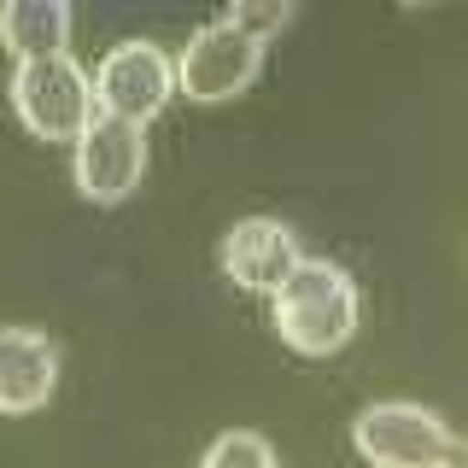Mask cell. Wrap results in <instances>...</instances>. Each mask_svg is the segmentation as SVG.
Returning <instances> with one entry per match:
<instances>
[{"instance_id":"6da1fadb","label":"cell","mask_w":468,"mask_h":468,"mask_svg":"<svg viewBox=\"0 0 468 468\" xmlns=\"http://www.w3.org/2000/svg\"><path fill=\"white\" fill-rule=\"evenodd\" d=\"M270 311H275V328H282L287 346L334 351V346L351 340L363 299H357V282H351L334 258H311V252H304L299 270L270 292Z\"/></svg>"},{"instance_id":"7a4b0ae2","label":"cell","mask_w":468,"mask_h":468,"mask_svg":"<svg viewBox=\"0 0 468 468\" xmlns=\"http://www.w3.org/2000/svg\"><path fill=\"white\" fill-rule=\"evenodd\" d=\"M351 439L375 468H451L468 457L463 433L421 399H369L351 421Z\"/></svg>"},{"instance_id":"3957f363","label":"cell","mask_w":468,"mask_h":468,"mask_svg":"<svg viewBox=\"0 0 468 468\" xmlns=\"http://www.w3.org/2000/svg\"><path fill=\"white\" fill-rule=\"evenodd\" d=\"M6 94H12V112H18L36 135H48V141H77L82 129L100 117L94 70H82L70 53L12 58Z\"/></svg>"},{"instance_id":"277c9868","label":"cell","mask_w":468,"mask_h":468,"mask_svg":"<svg viewBox=\"0 0 468 468\" xmlns=\"http://www.w3.org/2000/svg\"><path fill=\"white\" fill-rule=\"evenodd\" d=\"M176 88V53L153 36H123L100 53L94 65V100L106 117H129V123H146Z\"/></svg>"},{"instance_id":"5b68a950","label":"cell","mask_w":468,"mask_h":468,"mask_svg":"<svg viewBox=\"0 0 468 468\" xmlns=\"http://www.w3.org/2000/svg\"><path fill=\"white\" fill-rule=\"evenodd\" d=\"M258 65H263V41L217 12V18H205L182 41V53H176V88L194 100H229L258 77Z\"/></svg>"},{"instance_id":"8992f818","label":"cell","mask_w":468,"mask_h":468,"mask_svg":"<svg viewBox=\"0 0 468 468\" xmlns=\"http://www.w3.org/2000/svg\"><path fill=\"white\" fill-rule=\"evenodd\" d=\"M141 170H146V123L100 112L94 123L70 141V176H77V187L100 205L123 199L129 187L141 182Z\"/></svg>"},{"instance_id":"52a82bcc","label":"cell","mask_w":468,"mask_h":468,"mask_svg":"<svg viewBox=\"0 0 468 468\" xmlns=\"http://www.w3.org/2000/svg\"><path fill=\"white\" fill-rule=\"evenodd\" d=\"M299 234H292V223H282V217H234L229 234H223V270L229 282L252 287V292H275L287 282L292 270H299Z\"/></svg>"},{"instance_id":"ba28073f","label":"cell","mask_w":468,"mask_h":468,"mask_svg":"<svg viewBox=\"0 0 468 468\" xmlns=\"http://www.w3.org/2000/svg\"><path fill=\"white\" fill-rule=\"evenodd\" d=\"M58 380V346L41 328H0V410H36Z\"/></svg>"},{"instance_id":"9c48e42d","label":"cell","mask_w":468,"mask_h":468,"mask_svg":"<svg viewBox=\"0 0 468 468\" xmlns=\"http://www.w3.org/2000/svg\"><path fill=\"white\" fill-rule=\"evenodd\" d=\"M0 41L12 58H48L70 41V6L65 0H0Z\"/></svg>"},{"instance_id":"30bf717a","label":"cell","mask_w":468,"mask_h":468,"mask_svg":"<svg viewBox=\"0 0 468 468\" xmlns=\"http://www.w3.org/2000/svg\"><path fill=\"white\" fill-rule=\"evenodd\" d=\"M199 468H275V445L258 428H223L205 445Z\"/></svg>"},{"instance_id":"8fae6325","label":"cell","mask_w":468,"mask_h":468,"mask_svg":"<svg viewBox=\"0 0 468 468\" xmlns=\"http://www.w3.org/2000/svg\"><path fill=\"white\" fill-rule=\"evenodd\" d=\"M223 18H234V24L246 29V36L270 41L275 29H282V24L292 18V6H287V0H229V6H223Z\"/></svg>"},{"instance_id":"7c38bea8","label":"cell","mask_w":468,"mask_h":468,"mask_svg":"<svg viewBox=\"0 0 468 468\" xmlns=\"http://www.w3.org/2000/svg\"><path fill=\"white\" fill-rule=\"evenodd\" d=\"M451 468H468V457H463V463H451Z\"/></svg>"}]
</instances>
